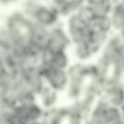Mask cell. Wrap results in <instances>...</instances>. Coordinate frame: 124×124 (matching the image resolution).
<instances>
[{
  "instance_id": "obj_2",
  "label": "cell",
  "mask_w": 124,
  "mask_h": 124,
  "mask_svg": "<svg viewBox=\"0 0 124 124\" xmlns=\"http://www.w3.org/2000/svg\"><path fill=\"white\" fill-rule=\"evenodd\" d=\"M123 4L119 3L117 4L113 9L112 17L110 18L112 26H114L115 27L119 29L123 27Z\"/></svg>"
},
{
  "instance_id": "obj_1",
  "label": "cell",
  "mask_w": 124,
  "mask_h": 124,
  "mask_svg": "<svg viewBox=\"0 0 124 124\" xmlns=\"http://www.w3.org/2000/svg\"><path fill=\"white\" fill-rule=\"evenodd\" d=\"M34 17L41 25H49L55 22L56 19L55 13L53 10L39 6Z\"/></svg>"
}]
</instances>
